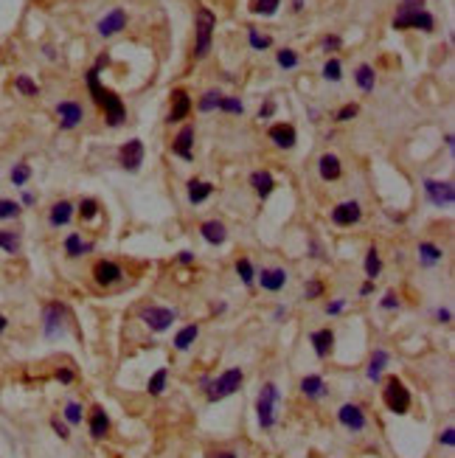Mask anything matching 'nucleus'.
<instances>
[{
    "mask_svg": "<svg viewBox=\"0 0 455 458\" xmlns=\"http://www.w3.org/2000/svg\"><path fill=\"white\" fill-rule=\"evenodd\" d=\"M87 87H90V96L96 98V105H98V107H105V116H107L110 127H118V124L127 118V110H124L121 98H118L113 90H107V87H101V85H98V68L87 71Z\"/></svg>",
    "mask_w": 455,
    "mask_h": 458,
    "instance_id": "obj_1",
    "label": "nucleus"
},
{
    "mask_svg": "<svg viewBox=\"0 0 455 458\" xmlns=\"http://www.w3.org/2000/svg\"><path fill=\"white\" fill-rule=\"evenodd\" d=\"M436 20L433 15L425 12V0H402L399 15L393 17V28H422V31H433Z\"/></svg>",
    "mask_w": 455,
    "mask_h": 458,
    "instance_id": "obj_2",
    "label": "nucleus"
},
{
    "mask_svg": "<svg viewBox=\"0 0 455 458\" xmlns=\"http://www.w3.org/2000/svg\"><path fill=\"white\" fill-rule=\"evenodd\" d=\"M242 380H244L242 369H228V371H222L217 380L202 377V388H206V394H208V402H220V399L236 394L239 385H242Z\"/></svg>",
    "mask_w": 455,
    "mask_h": 458,
    "instance_id": "obj_3",
    "label": "nucleus"
},
{
    "mask_svg": "<svg viewBox=\"0 0 455 458\" xmlns=\"http://www.w3.org/2000/svg\"><path fill=\"white\" fill-rule=\"evenodd\" d=\"M281 402V394H278V385L276 382H265L262 391H259V399H256V419H259V428L262 430H270L276 425V408Z\"/></svg>",
    "mask_w": 455,
    "mask_h": 458,
    "instance_id": "obj_4",
    "label": "nucleus"
},
{
    "mask_svg": "<svg viewBox=\"0 0 455 458\" xmlns=\"http://www.w3.org/2000/svg\"><path fill=\"white\" fill-rule=\"evenodd\" d=\"M382 402L388 405V411L402 416V414H408L411 411V391L404 388V382L399 377H388L385 388H382Z\"/></svg>",
    "mask_w": 455,
    "mask_h": 458,
    "instance_id": "obj_5",
    "label": "nucleus"
},
{
    "mask_svg": "<svg viewBox=\"0 0 455 458\" xmlns=\"http://www.w3.org/2000/svg\"><path fill=\"white\" fill-rule=\"evenodd\" d=\"M217 26V17L208 9L197 12V60H202L211 51V31Z\"/></svg>",
    "mask_w": 455,
    "mask_h": 458,
    "instance_id": "obj_6",
    "label": "nucleus"
},
{
    "mask_svg": "<svg viewBox=\"0 0 455 458\" xmlns=\"http://www.w3.org/2000/svg\"><path fill=\"white\" fill-rule=\"evenodd\" d=\"M65 324H68V310L62 303H48L42 312V332L45 337H60L65 335Z\"/></svg>",
    "mask_w": 455,
    "mask_h": 458,
    "instance_id": "obj_7",
    "label": "nucleus"
},
{
    "mask_svg": "<svg viewBox=\"0 0 455 458\" xmlns=\"http://www.w3.org/2000/svg\"><path fill=\"white\" fill-rule=\"evenodd\" d=\"M175 318H177V312L169 310V307H146V310H141V321L152 332H166L175 324Z\"/></svg>",
    "mask_w": 455,
    "mask_h": 458,
    "instance_id": "obj_8",
    "label": "nucleus"
},
{
    "mask_svg": "<svg viewBox=\"0 0 455 458\" xmlns=\"http://www.w3.org/2000/svg\"><path fill=\"white\" fill-rule=\"evenodd\" d=\"M337 419H340V425H343V428H348L351 433H360V430H366V425H368V422H366L363 408H360V405H351V402L340 405Z\"/></svg>",
    "mask_w": 455,
    "mask_h": 458,
    "instance_id": "obj_9",
    "label": "nucleus"
},
{
    "mask_svg": "<svg viewBox=\"0 0 455 458\" xmlns=\"http://www.w3.org/2000/svg\"><path fill=\"white\" fill-rule=\"evenodd\" d=\"M425 191L433 206H452L455 202V188L452 183H438V180H425Z\"/></svg>",
    "mask_w": 455,
    "mask_h": 458,
    "instance_id": "obj_10",
    "label": "nucleus"
},
{
    "mask_svg": "<svg viewBox=\"0 0 455 458\" xmlns=\"http://www.w3.org/2000/svg\"><path fill=\"white\" fill-rule=\"evenodd\" d=\"M141 164H143V143L138 138H132V141H127L121 146V166L127 172H138Z\"/></svg>",
    "mask_w": 455,
    "mask_h": 458,
    "instance_id": "obj_11",
    "label": "nucleus"
},
{
    "mask_svg": "<svg viewBox=\"0 0 455 458\" xmlns=\"http://www.w3.org/2000/svg\"><path fill=\"white\" fill-rule=\"evenodd\" d=\"M360 202H354V200H348V202H340L337 209H332V222L334 225H354V222H360Z\"/></svg>",
    "mask_w": 455,
    "mask_h": 458,
    "instance_id": "obj_12",
    "label": "nucleus"
},
{
    "mask_svg": "<svg viewBox=\"0 0 455 458\" xmlns=\"http://www.w3.org/2000/svg\"><path fill=\"white\" fill-rule=\"evenodd\" d=\"M93 276H96V284L98 287H113V284H118L121 281V267L116 265V262H98L96 267H93Z\"/></svg>",
    "mask_w": 455,
    "mask_h": 458,
    "instance_id": "obj_13",
    "label": "nucleus"
},
{
    "mask_svg": "<svg viewBox=\"0 0 455 458\" xmlns=\"http://www.w3.org/2000/svg\"><path fill=\"white\" fill-rule=\"evenodd\" d=\"M57 116H60V127L62 130H73V127L82 124L84 110H82V105H76V101H62V105L57 107Z\"/></svg>",
    "mask_w": 455,
    "mask_h": 458,
    "instance_id": "obj_14",
    "label": "nucleus"
},
{
    "mask_svg": "<svg viewBox=\"0 0 455 458\" xmlns=\"http://www.w3.org/2000/svg\"><path fill=\"white\" fill-rule=\"evenodd\" d=\"M259 284H262V290H267V292H278V290L287 284V270H281V267H267V270L259 273Z\"/></svg>",
    "mask_w": 455,
    "mask_h": 458,
    "instance_id": "obj_15",
    "label": "nucleus"
},
{
    "mask_svg": "<svg viewBox=\"0 0 455 458\" xmlns=\"http://www.w3.org/2000/svg\"><path fill=\"white\" fill-rule=\"evenodd\" d=\"M124 26H127V15H124L121 9H116V12H110L107 17L98 20V34H101V37H113V34L121 31Z\"/></svg>",
    "mask_w": 455,
    "mask_h": 458,
    "instance_id": "obj_16",
    "label": "nucleus"
},
{
    "mask_svg": "<svg viewBox=\"0 0 455 458\" xmlns=\"http://www.w3.org/2000/svg\"><path fill=\"white\" fill-rule=\"evenodd\" d=\"M191 143H194V127H183L175 138V155H180L183 161H191L194 158V152H191Z\"/></svg>",
    "mask_w": 455,
    "mask_h": 458,
    "instance_id": "obj_17",
    "label": "nucleus"
},
{
    "mask_svg": "<svg viewBox=\"0 0 455 458\" xmlns=\"http://www.w3.org/2000/svg\"><path fill=\"white\" fill-rule=\"evenodd\" d=\"M172 113H169V124H175V121H183L186 116H188V110H191V98H188V93L186 90H175L172 93Z\"/></svg>",
    "mask_w": 455,
    "mask_h": 458,
    "instance_id": "obj_18",
    "label": "nucleus"
},
{
    "mask_svg": "<svg viewBox=\"0 0 455 458\" xmlns=\"http://www.w3.org/2000/svg\"><path fill=\"white\" fill-rule=\"evenodd\" d=\"M312 349H315V354L323 360V358H329V351H332V346H334V332L332 329H318V332H312Z\"/></svg>",
    "mask_w": 455,
    "mask_h": 458,
    "instance_id": "obj_19",
    "label": "nucleus"
},
{
    "mask_svg": "<svg viewBox=\"0 0 455 458\" xmlns=\"http://www.w3.org/2000/svg\"><path fill=\"white\" fill-rule=\"evenodd\" d=\"M110 433V419L105 414V408H93L90 414V436L93 439H105Z\"/></svg>",
    "mask_w": 455,
    "mask_h": 458,
    "instance_id": "obj_20",
    "label": "nucleus"
},
{
    "mask_svg": "<svg viewBox=\"0 0 455 458\" xmlns=\"http://www.w3.org/2000/svg\"><path fill=\"white\" fill-rule=\"evenodd\" d=\"M301 394L303 396H310V399H321L326 394V382L321 374H310V377H303L301 380Z\"/></svg>",
    "mask_w": 455,
    "mask_h": 458,
    "instance_id": "obj_21",
    "label": "nucleus"
},
{
    "mask_svg": "<svg viewBox=\"0 0 455 458\" xmlns=\"http://www.w3.org/2000/svg\"><path fill=\"white\" fill-rule=\"evenodd\" d=\"M270 138H273L276 146H281V149H292V146H295V130H292L289 124H276V127H270Z\"/></svg>",
    "mask_w": 455,
    "mask_h": 458,
    "instance_id": "obj_22",
    "label": "nucleus"
},
{
    "mask_svg": "<svg viewBox=\"0 0 455 458\" xmlns=\"http://www.w3.org/2000/svg\"><path fill=\"white\" fill-rule=\"evenodd\" d=\"M199 234H202V239H206L208 245H222V242L228 239V234H225V225H222V222H217V220L206 222V225L199 228Z\"/></svg>",
    "mask_w": 455,
    "mask_h": 458,
    "instance_id": "obj_23",
    "label": "nucleus"
},
{
    "mask_svg": "<svg viewBox=\"0 0 455 458\" xmlns=\"http://www.w3.org/2000/svg\"><path fill=\"white\" fill-rule=\"evenodd\" d=\"M250 186L256 188V194L265 200V197L273 194V186H276V183H273V175H270V172H253V175H250Z\"/></svg>",
    "mask_w": 455,
    "mask_h": 458,
    "instance_id": "obj_24",
    "label": "nucleus"
},
{
    "mask_svg": "<svg viewBox=\"0 0 455 458\" xmlns=\"http://www.w3.org/2000/svg\"><path fill=\"white\" fill-rule=\"evenodd\" d=\"M71 217H73V206H71L68 200H62V202H57V206L51 209V217L48 220H51V225H54V228H60V225H68Z\"/></svg>",
    "mask_w": 455,
    "mask_h": 458,
    "instance_id": "obj_25",
    "label": "nucleus"
},
{
    "mask_svg": "<svg viewBox=\"0 0 455 458\" xmlns=\"http://www.w3.org/2000/svg\"><path fill=\"white\" fill-rule=\"evenodd\" d=\"M385 366H388V351H382V349H377L374 351V358H371V363H368V380L371 382H380L382 380V371H385Z\"/></svg>",
    "mask_w": 455,
    "mask_h": 458,
    "instance_id": "obj_26",
    "label": "nucleus"
},
{
    "mask_svg": "<svg viewBox=\"0 0 455 458\" xmlns=\"http://www.w3.org/2000/svg\"><path fill=\"white\" fill-rule=\"evenodd\" d=\"M197 335H199V326H197V324H188V326H183V329L175 335V349H177V351H186V349H191V343L197 340Z\"/></svg>",
    "mask_w": 455,
    "mask_h": 458,
    "instance_id": "obj_27",
    "label": "nucleus"
},
{
    "mask_svg": "<svg viewBox=\"0 0 455 458\" xmlns=\"http://www.w3.org/2000/svg\"><path fill=\"white\" fill-rule=\"evenodd\" d=\"M211 191H214V186L206 183V180H191L188 183V200L194 202V206H197V202H202V200H208Z\"/></svg>",
    "mask_w": 455,
    "mask_h": 458,
    "instance_id": "obj_28",
    "label": "nucleus"
},
{
    "mask_svg": "<svg viewBox=\"0 0 455 458\" xmlns=\"http://www.w3.org/2000/svg\"><path fill=\"white\" fill-rule=\"evenodd\" d=\"M318 172L323 180H337L340 177V161L334 155H323L321 164H318Z\"/></svg>",
    "mask_w": 455,
    "mask_h": 458,
    "instance_id": "obj_29",
    "label": "nucleus"
},
{
    "mask_svg": "<svg viewBox=\"0 0 455 458\" xmlns=\"http://www.w3.org/2000/svg\"><path fill=\"white\" fill-rule=\"evenodd\" d=\"M419 256H422V262L430 267V265L441 262L444 250H441V247H436V245H430V242H422V245H419Z\"/></svg>",
    "mask_w": 455,
    "mask_h": 458,
    "instance_id": "obj_30",
    "label": "nucleus"
},
{
    "mask_svg": "<svg viewBox=\"0 0 455 458\" xmlns=\"http://www.w3.org/2000/svg\"><path fill=\"white\" fill-rule=\"evenodd\" d=\"M166 380H169V371H166V369H158L155 374L149 377V385H146V388H149V394H152V396H161V394H163V388H166Z\"/></svg>",
    "mask_w": 455,
    "mask_h": 458,
    "instance_id": "obj_31",
    "label": "nucleus"
},
{
    "mask_svg": "<svg viewBox=\"0 0 455 458\" xmlns=\"http://www.w3.org/2000/svg\"><path fill=\"white\" fill-rule=\"evenodd\" d=\"M90 247H93V245H84L79 234H71V236L65 239V250H68V256H71V259L82 256V253H84V250H90Z\"/></svg>",
    "mask_w": 455,
    "mask_h": 458,
    "instance_id": "obj_32",
    "label": "nucleus"
},
{
    "mask_svg": "<svg viewBox=\"0 0 455 458\" xmlns=\"http://www.w3.org/2000/svg\"><path fill=\"white\" fill-rule=\"evenodd\" d=\"M380 270H382L380 253H377V247H371V250H368V256H366V276H368V281H374V279L380 276Z\"/></svg>",
    "mask_w": 455,
    "mask_h": 458,
    "instance_id": "obj_33",
    "label": "nucleus"
},
{
    "mask_svg": "<svg viewBox=\"0 0 455 458\" xmlns=\"http://www.w3.org/2000/svg\"><path fill=\"white\" fill-rule=\"evenodd\" d=\"M278 3H281V0H253L250 12H253V15H265V17H270V15H276Z\"/></svg>",
    "mask_w": 455,
    "mask_h": 458,
    "instance_id": "obj_34",
    "label": "nucleus"
},
{
    "mask_svg": "<svg viewBox=\"0 0 455 458\" xmlns=\"http://www.w3.org/2000/svg\"><path fill=\"white\" fill-rule=\"evenodd\" d=\"M236 273H239V279H242L244 287H253V281H256V273H253V265L247 259H239L236 262Z\"/></svg>",
    "mask_w": 455,
    "mask_h": 458,
    "instance_id": "obj_35",
    "label": "nucleus"
},
{
    "mask_svg": "<svg viewBox=\"0 0 455 458\" xmlns=\"http://www.w3.org/2000/svg\"><path fill=\"white\" fill-rule=\"evenodd\" d=\"M0 247L6 253H17L20 250V236L15 231H0Z\"/></svg>",
    "mask_w": 455,
    "mask_h": 458,
    "instance_id": "obj_36",
    "label": "nucleus"
},
{
    "mask_svg": "<svg viewBox=\"0 0 455 458\" xmlns=\"http://www.w3.org/2000/svg\"><path fill=\"white\" fill-rule=\"evenodd\" d=\"M220 98H222V93L208 90L206 96H202V101H199V110H202V113H208V110H220Z\"/></svg>",
    "mask_w": 455,
    "mask_h": 458,
    "instance_id": "obj_37",
    "label": "nucleus"
},
{
    "mask_svg": "<svg viewBox=\"0 0 455 458\" xmlns=\"http://www.w3.org/2000/svg\"><path fill=\"white\" fill-rule=\"evenodd\" d=\"M374 82H377V79H374V71H371L368 65H360V68H357V85H360L363 90H374Z\"/></svg>",
    "mask_w": 455,
    "mask_h": 458,
    "instance_id": "obj_38",
    "label": "nucleus"
},
{
    "mask_svg": "<svg viewBox=\"0 0 455 458\" xmlns=\"http://www.w3.org/2000/svg\"><path fill=\"white\" fill-rule=\"evenodd\" d=\"M20 214V206L15 200H0V220H15Z\"/></svg>",
    "mask_w": 455,
    "mask_h": 458,
    "instance_id": "obj_39",
    "label": "nucleus"
},
{
    "mask_svg": "<svg viewBox=\"0 0 455 458\" xmlns=\"http://www.w3.org/2000/svg\"><path fill=\"white\" fill-rule=\"evenodd\" d=\"M28 177H31V169H28L26 164H17V166L12 169V183H15V186H26Z\"/></svg>",
    "mask_w": 455,
    "mask_h": 458,
    "instance_id": "obj_40",
    "label": "nucleus"
},
{
    "mask_svg": "<svg viewBox=\"0 0 455 458\" xmlns=\"http://www.w3.org/2000/svg\"><path fill=\"white\" fill-rule=\"evenodd\" d=\"M65 419H68L71 425H79V422H82V405H79V402H68V405H65Z\"/></svg>",
    "mask_w": 455,
    "mask_h": 458,
    "instance_id": "obj_41",
    "label": "nucleus"
},
{
    "mask_svg": "<svg viewBox=\"0 0 455 458\" xmlns=\"http://www.w3.org/2000/svg\"><path fill=\"white\" fill-rule=\"evenodd\" d=\"M278 65L281 68H295L298 65V54H295V51H289V48L278 51Z\"/></svg>",
    "mask_w": 455,
    "mask_h": 458,
    "instance_id": "obj_42",
    "label": "nucleus"
},
{
    "mask_svg": "<svg viewBox=\"0 0 455 458\" xmlns=\"http://www.w3.org/2000/svg\"><path fill=\"white\" fill-rule=\"evenodd\" d=\"M79 214H82V220H93V217L98 214V202H96V200H82Z\"/></svg>",
    "mask_w": 455,
    "mask_h": 458,
    "instance_id": "obj_43",
    "label": "nucleus"
},
{
    "mask_svg": "<svg viewBox=\"0 0 455 458\" xmlns=\"http://www.w3.org/2000/svg\"><path fill=\"white\" fill-rule=\"evenodd\" d=\"M15 87L23 93V96H37V85L28 79V76H17V82H15Z\"/></svg>",
    "mask_w": 455,
    "mask_h": 458,
    "instance_id": "obj_44",
    "label": "nucleus"
},
{
    "mask_svg": "<svg viewBox=\"0 0 455 458\" xmlns=\"http://www.w3.org/2000/svg\"><path fill=\"white\" fill-rule=\"evenodd\" d=\"M220 110H225V113H242L244 107H242V101L239 98H220Z\"/></svg>",
    "mask_w": 455,
    "mask_h": 458,
    "instance_id": "obj_45",
    "label": "nucleus"
},
{
    "mask_svg": "<svg viewBox=\"0 0 455 458\" xmlns=\"http://www.w3.org/2000/svg\"><path fill=\"white\" fill-rule=\"evenodd\" d=\"M323 76L332 79V82H340V76H343V73H340V62H337V60H329V62L323 65Z\"/></svg>",
    "mask_w": 455,
    "mask_h": 458,
    "instance_id": "obj_46",
    "label": "nucleus"
},
{
    "mask_svg": "<svg viewBox=\"0 0 455 458\" xmlns=\"http://www.w3.org/2000/svg\"><path fill=\"white\" fill-rule=\"evenodd\" d=\"M250 45L262 51V48H267V45H270V37H262L256 28H250Z\"/></svg>",
    "mask_w": 455,
    "mask_h": 458,
    "instance_id": "obj_47",
    "label": "nucleus"
},
{
    "mask_svg": "<svg viewBox=\"0 0 455 458\" xmlns=\"http://www.w3.org/2000/svg\"><path fill=\"white\" fill-rule=\"evenodd\" d=\"M323 292V284L321 281H310L307 287H303V295H307V301H312V298H318Z\"/></svg>",
    "mask_w": 455,
    "mask_h": 458,
    "instance_id": "obj_48",
    "label": "nucleus"
},
{
    "mask_svg": "<svg viewBox=\"0 0 455 458\" xmlns=\"http://www.w3.org/2000/svg\"><path fill=\"white\" fill-rule=\"evenodd\" d=\"M354 116H357V105H346V107L337 113V121H351Z\"/></svg>",
    "mask_w": 455,
    "mask_h": 458,
    "instance_id": "obj_49",
    "label": "nucleus"
},
{
    "mask_svg": "<svg viewBox=\"0 0 455 458\" xmlns=\"http://www.w3.org/2000/svg\"><path fill=\"white\" fill-rule=\"evenodd\" d=\"M382 310H399V298H396V292H385V298H382Z\"/></svg>",
    "mask_w": 455,
    "mask_h": 458,
    "instance_id": "obj_50",
    "label": "nucleus"
},
{
    "mask_svg": "<svg viewBox=\"0 0 455 458\" xmlns=\"http://www.w3.org/2000/svg\"><path fill=\"white\" fill-rule=\"evenodd\" d=\"M343 307H346V301H343V298H337V301L326 303V315H337V312H343Z\"/></svg>",
    "mask_w": 455,
    "mask_h": 458,
    "instance_id": "obj_51",
    "label": "nucleus"
},
{
    "mask_svg": "<svg viewBox=\"0 0 455 458\" xmlns=\"http://www.w3.org/2000/svg\"><path fill=\"white\" fill-rule=\"evenodd\" d=\"M438 441H441V444H447V447H452V444H455V430H452V428H447V430L441 433V439H438Z\"/></svg>",
    "mask_w": 455,
    "mask_h": 458,
    "instance_id": "obj_52",
    "label": "nucleus"
},
{
    "mask_svg": "<svg viewBox=\"0 0 455 458\" xmlns=\"http://www.w3.org/2000/svg\"><path fill=\"white\" fill-rule=\"evenodd\" d=\"M57 380L68 385V382H73V371H71V369H60V371H57Z\"/></svg>",
    "mask_w": 455,
    "mask_h": 458,
    "instance_id": "obj_53",
    "label": "nucleus"
},
{
    "mask_svg": "<svg viewBox=\"0 0 455 458\" xmlns=\"http://www.w3.org/2000/svg\"><path fill=\"white\" fill-rule=\"evenodd\" d=\"M51 425H54V430H57V436H60V439H68V436H71V433H68V428H65L60 419H54Z\"/></svg>",
    "mask_w": 455,
    "mask_h": 458,
    "instance_id": "obj_54",
    "label": "nucleus"
},
{
    "mask_svg": "<svg viewBox=\"0 0 455 458\" xmlns=\"http://www.w3.org/2000/svg\"><path fill=\"white\" fill-rule=\"evenodd\" d=\"M273 110H276V105H273V101H267V105L262 107V113H259V118H267V116H273Z\"/></svg>",
    "mask_w": 455,
    "mask_h": 458,
    "instance_id": "obj_55",
    "label": "nucleus"
},
{
    "mask_svg": "<svg viewBox=\"0 0 455 458\" xmlns=\"http://www.w3.org/2000/svg\"><path fill=\"white\" fill-rule=\"evenodd\" d=\"M436 318H438L441 324H449V318H452V312H449V310H438V312H436Z\"/></svg>",
    "mask_w": 455,
    "mask_h": 458,
    "instance_id": "obj_56",
    "label": "nucleus"
},
{
    "mask_svg": "<svg viewBox=\"0 0 455 458\" xmlns=\"http://www.w3.org/2000/svg\"><path fill=\"white\" fill-rule=\"evenodd\" d=\"M337 45H340V39H337V37H326V42H323V48H326V51H329V48L334 51Z\"/></svg>",
    "mask_w": 455,
    "mask_h": 458,
    "instance_id": "obj_57",
    "label": "nucleus"
},
{
    "mask_svg": "<svg viewBox=\"0 0 455 458\" xmlns=\"http://www.w3.org/2000/svg\"><path fill=\"white\" fill-rule=\"evenodd\" d=\"M371 292H374V281H366V284L360 287V295L366 298V295H371Z\"/></svg>",
    "mask_w": 455,
    "mask_h": 458,
    "instance_id": "obj_58",
    "label": "nucleus"
},
{
    "mask_svg": "<svg viewBox=\"0 0 455 458\" xmlns=\"http://www.w3.org/2000/svg\"><path fill=\"white\" fill-rule=\"evenodd\" d=\"M208 458H236V452L233 450H225V452H211Z\"/></svg>",
    "mask_w": 455,
    "mask_h": 458,
    "instance_id": "obj_59",
    "label": "nucleus"
},
{
    "mask_svg": "<svg viewBox=\"0 0 455 458\" xmlns=\"http://www.w3.org/2000/svg\"><path fill=\"white\" fill-rule=\"evenodd\" d=\"M180 262H183V265H191V262H194V253L183 250V253H180Z\"/></svg>",
    "mask_w": 455,
    "mask_h": 458,
    "instance_id": "obj_60",
    "label": "nucleus"
},
{
    "mask_svg": "<svg viewBox=\"0 0 455 458\" xmlns=\"http://www.w3.org/2000/svg\"><path fill=\"white\" fill-rule=\"evenodd\" d=\"M6 324H9V321H6V315H0V335H3V329H6Z\"/></svg>",
    "mask_w": 455,
    "mask_h": 458,
    "instance_id": "obj_61",
    "label": "nucleus"
}]
</instances>
